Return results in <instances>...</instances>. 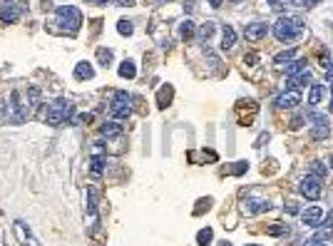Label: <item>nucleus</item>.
<instances>
[{"label":"nucleus","mask_w":333,"mask_h":246,"mask_svg":"<svg viewBox=\"0 0 333 246\" xmlns=\"http://www.w3.org/2000/svg\"><path fill=\"white\" fill-rule=\"evenodd\" d=\"M134 75H137L134 63H132V60H124V63L119 65V77H127V80H132Z\"/></svg>","instance_id":"21"},{"label":"nucleus","mask_w":333,"mask_h":246,"mask_svg":"<svg viewBox=\"0 0 333 246\" xmlns=\"http://www.w3.org/2000/svg\"><path fill=\"white\" fill-rule=\"evenodd\" d=\"M85 216L90 221V227L95 229L97 227V192L90 187L87 189V207H85Z\"/></svg>","instance_id":"9"},{"label":"nucleus","mask_w":333,"mask_h":246,"mask_svg":"<svg viewBox=\"0 0 333 246\" xmlns=\"http://www.w3.org/2000/svg\"><path fill=\"white\" fill-rule=\"evenodd\" d=\"M172 97H174L172 85H164V87L159 90V95H157V105H159V107H166V105L172 102Z\"/></svg>","instance_id":"19"},{"label":"nucleus","mask_w":333,"mask_h":246,"mask_svg":"<svg viewBox=\"0 0 333 246\" xmlns=\"http://www.w3.org/2000/svg\"><path fill=\"white\" fill-rule=\"evenodd\" d=\"M75 77H77V80H92V77H95V67H92L90 63H77Z\"/></svg>","instance_id":"18"},{"label":"nucleus","mask_w":333,"mask_h":246,"mask_svg":"<svg viewBox=\"0 0 333 246\" xmlns=\"http://www.w3.org/2000/svg\"><path fill=\"white\" fill-rule=\"evenodd\" d=\"M244 246H261V244H244Z\"/></svg>","instance_id":"46"},{"label":"nucleus","mask_w":333,"mask_h":246,"mask_svg":"<svg viewBox=\"0 0 333 246\" xmlns=\"http://www.w3.org/2000/svg\"><path fill=\"white\" fill-rule=\"evenodd\" d=\"M274 105H276L279 110H291V107H296V105H301V92H299V90H286V92H281V95L276 97Z\"/></svg>","instance_id":"8"},{"label":"nucleus","mask_w":333,"mask_h":246,"mask_svg":"<svg viewBox=\"0 0 333 246\" xmlns=\"http://www.w3.org/2000/svg\"><path fill=\"white\" fill-rule=\"evenodd\" d=\"M328 132H331L328 125H316V127H311V137H314V139H326Z\"/></svg>","instance_id":"29"},{"label":"nucleus","mask_w":333,"mask_h":246,"mask_svg":"<svg viewBox=\"0 0 333 246\" xmlns=\"http://www.w3.org/2000/svg\"><path fill=\"white\" fill-rule=\"evenodd\" d=\"M318 3H321V0H294V5H299V8H314Z\"/></svg>","instance_id":"35"},{"label":"nucleus","mask_w":333,"mask_h":246,"mask_svg":"<svg viewBox=\"0 0 333 246\" xmlns=\"http://www.w3.org/2000/svg\"><path fill=\"white\" fill-rule=\"evenodd\" d=\"M112 57H115V52H112L110 48H100V50H97V60H100V65H105V67H107V65L112 63Z\"/></svg>","instance_id":"25"},{"label":"nucleus","mask_w":333,"mask_h":246,"mask_svg":"<svg viewBox=\"0 0 333 246\" xmlns=\"http://www.w3.org/2000/svg\"><path fill=\"white\" fill-rule=\"evenodd\" d=\"M331 107H333V97H331Z\"/></svg>","instance_id":"49"},{"label":"nucleus","mask_w":333,"mask_h":246,"mask_svg":"<svg viewBox=\"0 0 333 246\" xmlns=\"http://www.w3.org/2000/svg\"><path fill=\"white\" fill-rule=\"evenodd\" d=\"M328 239H333V227H321L314 234V241H328Z\"/></svg>","instance_id":"31"},{"label":"nucleus","mask_w":333,"mask_h":246,"mask_svg":"<svg viewBox=\"0 0 333 246\" xmlns=\"http://www.w3.org/2000/svg\"><path fill=\"white\" fill-rule=\"evenodd\" d=\"M132 95H127V92H115V97H112V117L115 119H130V115H132Z\"/></svg>","instance_id":"4"},{"label":"nucleus","mask_w":333,"mask_h":246,"mask_svg":"<svg viewBox=\"0 0 333 246\" xmlns=\"http://www.w3.org/2000/svg\"><path fill=\"white\" fill-rule=\"evenodd\" d=\"M268 209V201H264V199H246L244 201V207H241V212L244 214H259V212H266Z\"/></svg>","instance_id":"13"},{"label":"nucleus","mask_w":333,"mask_h":246,"mask_svg":"<svg viewBox=\"0 0 333 246\" xmlns=\"http://www.w3.org/2000/svg\"><path fill=\"white\" fill-rule=\"evenodd\" d=\"M301 70H306V60H291L288 67H286V75L291 77V75H296V72H301Z\"/></svg>","instance_id":"27"},{"label":"nucleus","mask_w":333,"mask_h":246,"mask_svg":"<svg viewBox=\"0 0 333 246\" xmlns=\"http://www.w3.org/2000/svg\"><path fill=\"white\" fill-rule=\"evenodd\" d=\"M299 192H301V197H306V199H318V197H321V192H323V187H321V179H318V177H314V174H308L306 179H301V184H299Z\"/></svg>","instance_id":"6"},{"label":"nucleus","mask_w":333,"mask_h":246,"mask_svg":"<svg viewBox=\"0 0 333 246\" xmlns=\"http://www.w3.org/2000/svg\"><path fill=\"white\" fill-rule=\"evenodd\" d=\"M246 167H249L246 162H236V167H234L232 172H234V174H244V172H246Z\"/></svg>","instance_id":"37"},{"label":"nucleus","mask_w":333,"mask_h":246,"mask_svg":"<svg viewBox=\"0 0 333 246\" xmlns=\"http://www.w3.org/2000/svg\"><path fill=\"white\" fill-rule=\"evenodd\" d=\"M266 234H268V236H281V234H286V224H281V227H268Z\"/></svg>","instance_id":"34"},{"label":"nucleus","mask_w":333,"mask_h":246,"mask_svg":"<svg viewBox=\"0 0 333 246\" xmlns=\"http://www.w3.org/2000/svg\"><path fill=\"white\" fill-rule=\"evenodd\" d=\"M117 30H119V35H132V33H134V28H132V23H130V20H119Z\"/></svg>","instance_id":"33"},{"label":"nucleus","mask_w":333,"mask_h":246,"mask_svg":"<svg viewBox=\"0 0 333 246\" xmlns=\"http://www.w3.org/2000/svg\"><path fill=\"white\" fill-rule=\"evenodd\" d=\"M274 35L279 43H291L303 35V23L299 17H291V15H281L276 23H274Z\"/></svg>","instance_id":"1"},{"label":"nucleus","mask_w":333,"mask_h":246,"mask_svg":"<svg viewBox=\"0 0 333 246\" xmlns=\"http://www.w3.org/2000/svg\"><path fill=\"white\" fill-rule=\"evenodd\" d=\"M321 97H323V87H321V85H314V87H311V92H308V105H311V107L318 105Z\"/></svg>","instance_id":"26"},{"label":"nucleus","mask_w":333,"mask_h":246,"mask_svg":"<svg viewBox=\"0 0 333 246\" xmlns=\"http://www.w3.org/2000/svg\"><path fill=\"white\" fill-rule=\"evenodd\" d=\"M57 25H62V30L70 33V35H77L80 25H82V15L75 5H62L57 8Z\"/></svg>","instance_id":"3"},{"label":"nucleus","mask_w":333,"mask_h":246,"mask_svg":"<svg viewBox=\"0 0 333 246\" xmlns=\"http://www.w3.org/2000/svg\"><path fill=\"white\" fill-rule=\"evenodd\" d=\"M308 80H311V70L306 67V70H301V72H296V75H291V77L286 80V87H288V90H296V87L306 85Z\"/></svg>","instance_id":"14"},{"label":"nucleus","mask_w":333,"mask_h":246,"mask_svg":"<svg viewBox=\"0 0 333 246\" xmlns=\"http://www.w3.org/2000/svg\"><path fill=\"white\" fill-rule=\"evenodd\" d=\"M184 10L192 13V10H194V0H186V3H184Z\"/></svg>","instance_id":"41"},{"label":"nucleus","mask_w":333,"mask_h":246,"mask_svg":"<svg viewBox=\"0 0 333 246\" xmlns=\"http://www.w3.org/2000/svg\"><path fill=\"white\" fill-rule=\"evenodd\" d=\"M15 234H17V239H20V244L23 246H40L37 244V239L30 234V229H25V221H15Z\"/></svg>","instance_id":"11"},{"label":"nucleus","mask_w":333,"mask_h":246,"mask_svg":"<svg viewBox=\"0 0 333 246\" xmlns=\"http://www.w3.org/2000/svg\"><path fill=\"white\" fill-rule=\"evenodd\" d=\"M331 164H333V157H331Z\"/></svg>","instance_id":"50"},{"label":"nucleus","mask_w":333,"mask_h":246,"mask_svg":"<svg viewBox=\"0 0 333 246\" xmlns=\"http://www.w3.org/2000/svg\"><path fill=\"white\" fill-rule=\"evenodd\" d=\"M92 3H97V5H105V3H107V0H92Z\"/></svg>","instance_id":"45"},{"label":"nucleus","mask_w":333,"mask_h":246,"mask_svg":"<svg viewBox=\"0 0 333 246\" xmlns=\"http://www.w3.org/2000/svg\"><path fill=\"white\" fill-rule=\"evenodd\" d=\"M271 3H276V0H271Z\"/></svg>","instance_id":"51"},{"label":"nucleus","mask_w":333,"mask_h":246,"mask_svg":"<svg viewBox=\"0 0 333 246\" xmlns=\"http://www.w3.org/2000/svg\"><path fill=\"white\" fill-rule=\"evenodd\" d=\"M72 117H75V105H72V102L70 99H57V102H52V105H50V110L45 115V122H48L50 127H62Z\"/></svg>","instance_id":"2"},{"label":"nucleus","mask_w":333,"mask_h":246,"mask_svg":"<svg viewBox=\"0 0 333 246\" xmlns=\"http://www.w3.org/2000/svg\"><path fill=\"white\" fill-rule=\"evenodd\" d=\"M25 119H28V107L20 105V92L13 90L10 92V105H8V122H13V125H23Z\"/></svg>","instance_id":"5"},{"label":"nucleus","mask_w":333,"mask_h":246,"mask_svg":"<svg viewBox=\"0 0 333 246\" xmlns=\"http://www.w3.org/2000/svg\"><path fill=\"white\" fill-rule=\"evenodd\" d=\"M197 35V25L192 23V20H184V23L179 25V37L182 40H192Z\"/></svg>","instance_id":"20"},{"label":"nucleus","mask_w":333,"mask_h":246,"mask_svg":"<svg viewBox=\"0 0 333 246\" xmlns=\"http://www.w3.org/2000/svg\"><path fill=\"white\" fill-rule=\"evenodd\" d=\"M234 45H236V33H234L232 25H226L224 33H221V48H224V50H232Z\"/></svg>","instance_id":"16"},{"label":"nucleus","mask_w":333,"mask_h":246,"mask_svg":"<svg viewBox=\"0 0 333 246\" xmlns=\"http://www.w3.org/2000/svg\"><path fill=\"white\" fill-rule=\"evenodd\" d=\"M266 33H268V25H266V23H251V25L244 28V37L249 40V43H256V40L266 37Z\"/></svg>","instance_id":"10"},{"label":"nucleus","mask_w":333,"mask_h":246,"mask_svg":"<svg viewBox=\"0 0 333 246\" xmlns=\"http://www.w3.org/2000/svg\"><path fill=\"white\" fill-rule=\"evenodd\" d=\"M232 3H241V0H232Z\"/></svg>","instance_id":"48"},{"label":"nucleus","mask_w":333,"mask_h":246,"mask_svg":"<svg viewBox=\"0 0 333 246\" xmlns=\"http://www.w3.org/2000/svg\"><path fill=\"white\" fill-rule=\"evenodd\" d=\"M306 246H326V244H321V241H314V239H308V241H306Z\"/></svg>","instance_id":"43"},{"label":"nucleus","mask_w":333,"mask_h":246,"mask_svg":"<svg viewBox=\"0 0 333 246\" xmlns=\"http://www.w3.org/2000/svg\"><path fill=\"white\" fill-rule=\"evenodd\" d=\"M17 17H20V5L13 3V0H5L0 5V25H13L17 23Z\"/></svg>","instance_id":"7"},{"label":"nucleus","mask_w":333,"mask_h":246,"mask_svg":"<svg viewBox=\"0 0 333 246\" xmlns=\"http://www.w3.org/2000/svg\"><path fill=\"white\" fill-rule=\"evenodd\" d=\"M294 57H296V50L291 48V50H283V52L274 55V63H276V65H283V63L288 65V63H291V60H294Z\"/></svg>","instance_id":"24"},{"label":"nucleus","mask_w":333,"mask_h":246,"mask_svg":"<svg viewBox=\"0 0 333 246\" xmlns=\"http://www.w3.org/2000/svg\"><path fill=\"white\" fill-rule=\"evenodd\" d=\"M105 162H107L105 154H92V159H90V172H92V177H100V174H102V169H105Z\"/></svg>","instance_id":"17"},{"label":"nucleus","mask_w":333,"mask_h":246,"mask_svg":"<svg viewBox=\"0 0 333 246\" xmlns=\"http://www.w3.org/2000/svg\"><path fill=\"white\" fill-rule=\"evenodd\" d=\"M221 246H232V244H229V241H224V244H221Z\"/></svg>","instance_id":"47"},{"label":"nucleus","mask_w":333,"mask_h":246,"mask_svg":"<svg viewBox=\"0 0 333 246\" xmlns=\"http://www.w3.org/2000/svg\"><path fill=\"white\" fill-rule=\"evenodd\" d=\"M306 119H308L311 125H314V127H316V125H328V127H331V122H328V117H326V115H321V112H316V110H311Z\"/></svg>","instance_id":"23"},{"label":"nucleus","mask_w":333,"mask_h":246,"mask_svg":"<svg viewBox=\"0 0 333 246\" xmlns=\"http://www.w3.org/2000/svg\"><path fill=\"white\" fill-rule=\"evenodd\" d=\"M311 172H314V177H318V179H323L326 174H328V167H326V164L323 162H311Z\"/></svg>","instance_id":"28"},{"label":"nucleus","mask_w":333,"mask_h":246,"mask_svg":"<svg viewBox=\"0 0 333 246\" xmlns=\"http://www.w3.org/2000/svg\"><path fill=\"white\" fill-rule=\"evenodd\" d=\"M87 122H92V112H82L72 117V125H87Z\"/></svg>","instance_id":"32"},{"label":"nucleus","mask_w":333,"mask_h":246,"mask_svg":"<svg viewBox=\"0 0 333 246\" xmlns=\"http://www.w3.org/2000/svg\"><path fill=\"white\" fill-rule=\"evenodd\" d=\"M212 3V8H221V0H209Z\"/></svg>","instance_id":"44"},{"label":"nucleus","mask_w":333,"mask_h":246,"mask_svg":"<svg viewBox=\"0 0 333 246\" xmlns=\"http://www.w3.org/2000/svg\"><path fill=\"white\" fill-rule=\"evenodd\" d=\"M326 77H328V80H333V63L326 67Z\"/></svg>","instance_id":"42"},{"label":"nucleus","mask_w":333,"mask_h":246,"mask_svg":"<svg viewBox=\"0 0 333 246\" xmlns=\"http://www.w3.org/2000/svg\"><path fill=\"white\" fill-rule=\"evenodd\" d=\"M212 241H214V231H212L209 227L199 229V234H197V244H199V246H209Z\"/></svg>","instance_id":"22"},{"label":"nucleus","mask_w":333,"mask_h":246,"mask_svg":"<svg viewBox=\"0 0 333 246\" xmlns=\"http://www.w3.org/2000/svg\"><path fill=\"white\" fill-rule=\"evenodd\" d=\"M197 35H199V40H204V43H206V40L214 35V23H204V25L197 30Z\"/></svg>","instance_id":"30"},{"label":"nucleus","mask_w":333,"mask_h":246,"mask_svg":"<svg viewBox=\"0 0 333 246\" xmlns=\"http://www.w3.org/2000/svg\"><path fill=\"white\" fill-rule=\"evenodd\" d=\"M303 122H306V117H303V115H296L294 119H291V130H301Z\"/></svg>","instance_id":"36"},{"label":"nucleus","mask_w":333,"mask_h":246,"mask_svg":"<svg viewBox=\"0 0 333 246\" xmlns=\"http://www.w3.org/2000/svg\"><path fill=\"white\" fill-rule=\"evenodd\" d=\"M301 219H303L306 227H318L321 219H323V209H321V207H311V209H306V212L301 214Z\"/></svg>","instance_id":"12"},{"label":"nucleus","mask_w":333,"mask_h":246,"mask_svg":"<svg viewBox=\"0 0 333 246\" xmlns=\"http://www.w3.org/2000/svg\"><path fill=\"white\" fill-rule=\"evenodd\" d=\"M115 5H119V8H132L134 5V0H112Z\"/></svg>","instance_id":"39"},{"label":"nucleus","mask_w":333,"mask_h":246,"mask_svg":"<svg viewBox=\"0 0 333 246\" xmlns=\"http://www.w3.org/2000/svg\"><path fill=\"white\" fill-rule=\"evenodd\" d=\"M244 63H249V65H256V63H259V55H254V52H249V55L244 57Z\"/></svg>","instance_id":"40"},{"label":"nucleus","mask_w":333,"mask_h":246,"mask_svg":"<svg viewBox=\"0 0 333 246\" xmlns=\"http://www.w3.org/2000/svg\"><path fill=\"white\" fill-rule=\"evenodd\" d=\"M100 134H102V137H107V139L119 137V134H122V125H117L115 119H112V122H105V125L100 127Z\"/></svg>","instance_id":"15"},{"label":"nucleus","mask_w":333,"mask_h":246,"mask_svg":"<svg viewBox=\"0 0 333 246\" xmlns=\"http://www.w3.org/2000/svg\"><path fill=\"white\" fill-rule=\"evenodd\" d=\"M283 209H286V214H299V207H296L294 201H286V207H283Z\"/></svg>","instance_id":"38"}]
</instances>
